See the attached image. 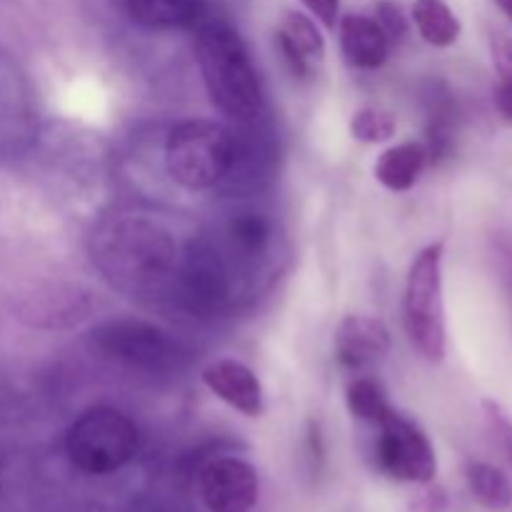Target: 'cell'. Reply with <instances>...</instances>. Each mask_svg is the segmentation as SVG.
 <instances>
[{"mask_svg": "<svg viewBox=\"0 0 512 512\" xmlns=\"http://www.w3.org/2000/svg\"><path fill=\"white\" fill-rule=\"evenodd\" d=\"M195 60L215 108L235 120L258 118L263 85L248 45L233 25L205 18L195 35Z\"/></svg>", "mask_w": 512, "mask_h": 512, "instance_id": "obj_1", "label": "cell"}, {"mask_svg": "<svg viewBox=\"0 0 512 512\" xmlns=\"http://www.w3.org/2000/svg\"><path fill=\"white\" fill-rule=\"evenodd\" d=\"M168 230L145 218H120L95 235V260L100 270L125 290H143L158 283L175 265Z\"/></svg>", "mask_w": 512, "mask_h": 512, "instance_id": "obj_2", "label": "cell"}, {"mask_svg": "<svg viewBox=\"0 0 512 512\" xmlns=\"http://www.w3.org/2000/svg\"><path fill=\"white\" fill-rule=\"evenodd\" d=\"M238 160V143L223 123L195 118L175 125L165 140L170 178L188 190L218 185Z\"/></svg>", "mask_w": 512, "mask_h": 512, "instance_id": "obj_3", "label": "cell"}, {"mask_svg": "<svg viewBox=\"0 0 512 512\" xmlns=\"http://www.w3.org/2000/svg\"><path fill=\"white\" fill-rule=\"evenodd\" d=\"M443 243H430L415 255L405 283V328L410 340L430 363L445 358V303H443Z\"/></svg>", "mask_w": 512, "mask_h": 512, "instance_id": "obj_4", "label": "cell"}, {"mask_svg": "<svg viewBox=\"0 0 512 512\" xmlns=\"http://www.w3.org/2000/svg\"><path fill=\"white\" fill-rule=\"evenodd\" d=\"M138 445L135 423L115 408L85 410L65 435L70 463L88 475H110L125 468L138 453Z\"/></svg>", "mask_w": 512, "mask_h": 512, "instance_id": "obj_5", "label": "cell"}, {"mask_svg": "<svg viewBox=\"0 0 512 512\" xmlns=\"http://www.w3.org/2000/svg\"><path fill=\"white\" fill-rule=\"evenodd\" d=\"M88 345L100 358L145 370L165 373L185 360V348L168 330L138 318H115L95 325L88 333Z\"/></svg>", "mask_w": 512, "mask_h": 512, "instance_id": "obj_6", "label": "cell"}, {"mask_svg": "<svg viewBox=\"0 0 512 512\" xmlns=\"http://www.w3.org/2000/svg\"><path fill=\"white\" fill-rule=\"evenodd\" d=\"M378 428L375 458L380 470L403 483H433L438 473V458L425 430L395 410Z\"/></svg>", "mask_w": 512, "mask_h": 512, "instance_id": "obj_7", "label": "cell"}, {"mask_svg": "<svg viewBox=\"0 0 512 512\" xmlns=\"http://www.w3.org/2000/svg\"><path fill=\"white\" fill-rule=\"evenodd\" d=\"M258 495V473L240 458H215L200 473V498L210 512H250Z\"/></svg>", "mask_w": 512, "mask_h": 512, "instance_id": "obj_8", "label": "cell"}, {"mask_svg": "<svg viewBox=\"0 0 512 512\" xmlns=\"http://www.w3.org/2000/svg\"><path fill=\"white\" fill-rule=\"evenodd\" d=\"M180 285H183V300L193 313L213 315L225 305L230 293L228 270L208 240L190 245L180 270Z\"/></svg>", "mask_w": 512, "mask_h": 512, "instance_id": "obj_9", "label": "cell"}, {"mask_svg": "<svg viewBox=\"0 0 512 512\" xmlns=\"http://www.w3.org/2000/svg\"><path fill=\"white\" fill-rule=\"evenodd\" d=\"M390 353L388 325L373 315H348L335 333V355L340 365L363 370Z\"/></svg>", "mask_w": 512, "mask_h": 512, "instance_id": "obj_10", "label": "cell"}, {"mask_svg": "<svg viewBox=\"0 0 512 512\" xmlns=\"http://www.w3.org/2000/svg\"><path fill=\"white\" fill-rule=\"evenodd\" d=\"M205 388L213 395H218L223 403L243 413L245 418H260L265 410L263 403V385L258 375L248 365L238 360H215L203 370Z\"/></svg>", "mask_w": 512, "mask_h": 512, "instance_id": "obj_11", "label": "cell"}, {"mask_svg": "<svg viewBox=\"0 0 512 512\" xmlns=\"http://www.w3.org/2000/svg\"><path fill=\"white\" fill-rule=\"evenodd\" d=\"M275 43L295 78H308L313 63H320L325 55L323 33L308 15L298 13V10H288L283 15L278 33H275Z\"/></svg>", "mask_w": 512, "mask_h": 512, "instance_id": "obj_12", "label": "cell"}, {"mask_svg": "<svg viewBox=\"0 0 512 512\" xmlns=\"http://www.w3.org/2000/svg\"><path fill=\"white\" fill-rule=\"evenodd\" d=\"M340 48L345 60L360 70L383 68L390 55V38L380 28L378 20L368 15H345L338 20Z\"/></svg>", "mask_w": 512, "mask_h": 512, "instance_id": "obj_13", "label": "cell"}, {"mask_svg": "<svg viewBox=\"0 0 512 512\" xmlns=\"http://www.w3.org/2000/svg\"><path fill=\"white\" fill-rule=\"evenodd\" d=\"M133 23L150 30L195 28L208 18V0H115Z\"/></svg>", "mask_w": 512, "mask_h": 512, "instance_id": "obj_14", "label": "cell"}, {"mask_svg": "<svg viewBox=\"0 0 512 512\" xmlns=\"http://www.w3.org/2000/svg\"><path fill=\"white\" fill-rule=\"evenodd\" d=\"M428 145L423 143H400L388 148L375 163V178L383 188L393 193H405L413 188L428 165Z\"/></svg>", "mask_w": 512, "mask_h": 512, "instance_id": "obj_15", "label": "cell"}, {"mask_svg": "<svg viewBox=\"0 0 512 512\" xmlns=\"http://www.w3.org/2000/svg\"><path fill=\"white\" fill-rule=\"evenodd\" d=\"M413 20L425 43L448 48L460 38V20L445 0H415Z\"/></svg>", "mask_w": 512, "mask_h": 512, "instance_id": "obj_16", "label": "cell"}, {"mask_svg": "<svg viewBox=\"0 0 512 512\" xmlns=\"http://www.w3.org/2000/svg\"><path fill=\"white\" fill-rule=\"evenodd\" d=\"M468 485L483 508L508 510L512 505V483L508 475L490 463L468 465Z\"/></svg>", "mask_w": 512, "mask_h": 512, "instance_id": "obj_17", "label": "cell"}, {"mask_svg": "<svg viewBox=\"0 0 512 512\" xmlns=\"http://www.w3.org/2000/svg\"><path fill=\"white\" fill-rule=\"evenodd\" d=\"M345 400H348V410L353 413V418L370 425H380L393 413V405L388 403V393L380 385V380L375 378H355L348 385Z\"/></svg>", "mask_w": 512, "mask_h": 512, "instance_id": "obj_18", "label": "cell"}, {"mask_svg": "<svg viewBox=\"0 0 512 512\" xmlns=\"http://www.w3.org/2000/svg\"><path fill=\"white\" fill-rule=\"evenodd\" d=\"M228 235L240 253H245L248 258H255V255L265 253V248H268L273 225L260 213H240L230 220Z\"/></svg>", "mask_w": 512, "mask_h": 512, "instance_id": "obj_19", "label": "cell"}, {"mask_svg": "<svg viewBox=\"0 0 512 512\" xmlns=\"http://www.w3.org/2000/svg\"><path fill=\"white\" fill-rule=\"evenodd\" d=\"M20 118H23V93L18 88V73L8 58L0 55V148L15 135L13 128H18Z\"/></svg>", "mask_w": 512, "mask_h": 512, "instance_id": "obj_20", "label": "cell"}, {"mask_svg": "<svg viewBox=\"0 0 512 512\" xmlns=\"http://www.w3.org/2000/svg\"><path fill=\"white\" fill-rule=\"evenodd\" d=\"M493 63L498 73L495 85V108L503 115L505 123H512V38L505 33L493 35Z\"/></svg>", "mask_w": 512, "mask_h": 512, "instance_id": "obj_21", "label": "cell"}, {"mask_svg": "<svg viewBox=\"0 0 512 512\" xmlns=\"http://www.w3.org/2000/svg\"><path fill=\"white\" fill-rule=\"evenodd\" d=\"M398 130V120L393 113L380 108H360L350 120V133L360 143H385Z\"/></svg>", "mask_w": 512, "mask_h": 512, "instance_id": "obj_22", "label": "cell"}, {"mask_svg": "<svg viewBox=\"0 0 512 512\" xmlns=\"http://www.w3.org/2000/svg\"><path fill=\"white\" fill-rule=\"evenodd\" d=\"M483 410H485V415H488L493 430L498 433L500 445H503V450L508 453V458L512 463V420L508 418V413H505V410L495 403V400H483Z\"/></svg>", "mask_w": 512, "mask_h": 512, "instance_id": "obj_23", "label": "cell"}, {"mask_svg": "<svg viewBox=\"0 0 512 512\" xmlns=\"http://www.w3.org/2000/svg\"><path fill=\"white\" fill-rule=\"evenodd\" d=\"M375 20H378L380 28L385 30V35L390 38V43L398 38H403L405 30H408V23H405V18H403V10H400L395 3H380Z\"/></svg>", "mask_w": 512, "mask_h": 512, "instance_id": "obj_24", "label": "cell"}, {"mask_svg": "<svg viewBox=\"0 0 512 512\" xmlns=\"http://www.w3.org/2000/svg\"><path fill=\"white\" fill-rule=\"evenodd\" d=\"M300 3H303L325 28L335 30L340 15V0H300Z\"/></svg>", "mask_w": 512, "mask_h": 512, "instance_id": "obj_25", "label": "cell"}, {"mask_svg": "<svg viewBox=\"0 0 512 512\" xmlns=\"http://www.w3.org/2000/svg\"><path fill=\"white\" fill-rule=\"evenodd\" d=\"M503 260H505V278H508V285H510V290H512V243H508L503 248Z\"/></svg>", "mask_w": 512, "mask_h": 512, "instance_id": "obj_26", "label": "cell"}, {"mask_svg": "<svg viewBox=\"0 0 512 512\" xmlns=\"http://www.w3.org/2000/svg\"><path fill=\"white\" fill-rule=\"evenodd\" d=\"M495 5H498V8L512 20V0H495Z\"/></svg>", "mask_w": 512, "mask_h": 512, "instance_id": "obj_27", "label": "cell"}]
</instances>
